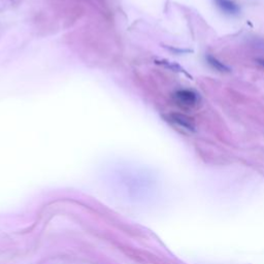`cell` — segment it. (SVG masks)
Returning <instances> with one entry per match:
<instances>
[{
  "instance_id": "obj_1",
  "label": "cell",
  "mask_w": 264,
  "mask_h": 264,
  "mask_svg": "<svg viewBox=\"0 0 264 264\" xmlns=\"http://www.w3.org/2000/svg\"><path fill=\"white\" fill-rule=\"evenodd\" d=\"M174 102L183 110H193L199 103V97L191 90H179L174 94Z\"/></svg>"
},
{
  "instance_id": "obj_2",
  "label": "cell",
  "mask_w": 264,
  "mask_h": 264,
  "mask_svg": "<svg viewBox=\"0 0 264 264\" xmlns=\"http://www.w3.org/2000/svg\"><path fill=\"white\" fill-rule=\"evenodd\" d=\"M214 3L219 10L228 16H236L240 13V6L232 0H214Z\"/></svg>"
},
{
  "instance_id": "obj_3",
  "label": "cell",
  "mask_w": 264,
  "mask_h": 264,
  "mask_svg": "<svg viewBox=\"0 0 264 264\" xmlns=\"http://www.w3.org/2000/svg\"><path fill=\"white\" fill-rule=\"evenodd\" d=\"M170 121L176 123L177 125L183 127L185 129L188 130H194V122L192 119H190L189 117L185 115H181V114H171L170 115Z\"/></svg>"
},
{
  "instance_id": "obj_4",
  "label": "cell",
  "mask_w": 264,
  "mask_h": 264,
  "mask_svg": "<svg viewBox=\"0 0 264 264\" xmlns=\"http://www.w3.org/2000/svg\"><path fill=\"white\" fill-rule=\"evenodd\" d=\"M207 59V62H208V64L211 65L213 68L217 69V70H220V71H228V67H227L225 64H223L222 62H220L218 59H216L215 57L211 56V55H208L206 57Z\"/></svg>"
},
{
  "instance_id": "obj_5",
  "label": "cell",
  "mask_w": 264,
  "mask_h": 264,
  "mask_svg": "<svg viewBox=\"0 0 264 264\" xmlns=\"http://www.w3.org/2000/svg\"><path fill=\"white\" fill-rule=\"evenodd\" d=\"M258 62L260 63V64H261L262 66H264V60H258Z\"/></svg>"
}]
</instances>
